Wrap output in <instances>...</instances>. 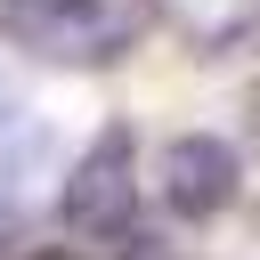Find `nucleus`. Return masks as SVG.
I'll use <instances>...</instances> for the list:
<instances>
[{"label":"nucleus","mask_w":260,"mask_h":260,"mask_svg":"<svg viewBox=\"0 0 260 260\" xmlns=\"http://www.w3.org/2000/svg\"><path fill=\"white\" fill-rule=\"evenodd\" d=\"M32 260H81V252H32Z\"/></svg>","instance_id":"5"},{"label":"nucleus","mask_w":260,"mask_h":260,"mask_svg":"<svg viewBox=\"0 0 260 260\" xmlns=\"http://www.w3.org/2000/svg\"><path fill=\"white\" fill-rule=\"evenodd\" d=\"M8 24L57 65H114L154 24V0H8Z\"/></svg>","instance_id":"1"},{"label":"nucleus","mask_w":260,"mask_h":260,"mask_svg":"<svg viewBox=\"0 0 260 260\" xmlns=\"http://www.w3.org/2000/svg\"><path fill=\"white\" fill-rule=\"evenodd\" d=\"M179 16H187V24H203V16H211V0H179ZM252 16H260V0H228V8H219V41H228V32H244Z\"/></svg>","instance_id":"4"},{"label":"nucleus","mask_w":260,"mask_h":260,"mask_svg":"<svg viewBox=\"0 0 260 260\" xmlns=\"http://www.w3.org/2000/svg\"><path fill=\"white\" fill-rule=\"evenodd\" d=\"M130 211H138V154H130V130H98L65 179V228L73 236H130Z\"/></svg>","instance_id":"2"},{"label":"nucleus","mask_w":260,"mask_h":260,"mask_svg":"<svg viewBox=\"0 0 260 260\" xmlns=\"http://www.w3.org/2000/svg\"><path fill=\"white\" fill-rule=\"evenodd\" d=\"M154 187H162V203H171L179 219H219V211L236 203V187H244V162H236V146H228V138L187 130V138H171V146H162Z\"/></svg>","instance_id":"3"},{"label":"nucleus","mask_w":260,"mask_h":260,"mask_svg":"<svg viewBox=\"0 0 260 260\" xmlns=\"http://www.w3.org/2000/svg\"><path fill=\"white\" fill-rule=\"evenodd\" d=\"M0 244H8V219H0Z\"/></svg>","instance_id":"6"}]
</instances>
